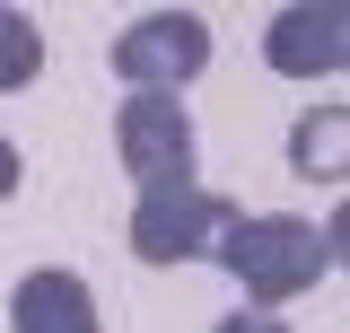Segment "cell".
I'll use <instances>...</instances> for the list:
<instances>
[{
    "label": "cell",
    "mask_w": 350,
    "mask_h": 333,
    "mask_svg": "<svg viewBox=\"0 0 350 333\" xmlns=\"http://www.w3.org/2000/svg\"><path fill=\"white\" fill-rule=\"evenodd\" d=\"M262 62H271L280 79H333L350 62V9L342 0H289V9H271Z\"/></svg>",
    "instance_id": "5"
},
{
    "label": "cell",
    "mask_w": 350,
    "mask_h": 333,
    "mask_svg": "<svg viewBox=\"0 0 350 333\" xmlns=\"http://www.w3.org/2000/svg\"><path fill=\"white\" fill-rule=\"evenodd\" d=\"M228 219H237V202L228 193H202V184L140 193L131 202V254L140 263H202V254H219Z\"/></svg>",
    "instance_id": "2"
},
{
    "label": "cell",
    "mask_w": 350,
    "mask_h": 333,
    "mask_svg": "<svg viewBox=\"0 0 350 333\" xmlns=\"http://www.w3.org/2000/svg\"><path fill=\"white\" fill-rule=\"evenodd\" d=\"M114 149H123V175L140 193H167V184H193V114L184 97H123L114 114Z\"/></svg>",
    "instance_id": "4"
},
{
    "label": "cell",
    "mask_w": 350,
    "mask_h": 333,
    "mask_svg": "<svg viewBox=\"0 0 350 333\" xmlns=\"http://www.w3.org/2000/svg\"><path fill=\"white\" fill-rule=\"evenodd\" d=\"M9 193H18V149L0 140V202H9Z\"/></svg>",
    "instance_id": "10"
},
{
    "label": "cell",
    "mask_w": 350,
    "mask_h": 333,
    "mask_svg": "<svg viewBox=\"0 0 350 333\" xmlns=\"http://www.w3.org/2000/svg\"><path fill=\"white\" fill-rule=\"evenodd\" d=\"M219 333H289L271 307H237V316H219Z\"/></svg>",
    "instance_id": "9"
},
{
    "label": "cell",
    "mask_w": 350,
    "mask_h": 333,
    "mask_svg": "<svg viewBox=\"0 0 350 333\" xmlns=\"http://www.w3.org/2000/svg\"><path fill=\"white\" fill-rule=\"evenodd\" d=\"M9 333H105V325H96V298H88L79 272L44 263L9 290Z\"/></svg>",
    "instance_id": "6"
},
{
    "label": "cell",
    "mask_w": 350,
    "mask_h": 333,
    "mask_svg": "<svg viewBox=\"0 0 350 333\" xmlns=\"http://www.w3.org/2000/svg\"><path fill=\"white\" fill-rule=\"evenodd\" d=\"M211 62V27L193 9H149L114 36V79H131V97H175Z\"/></svg>",
    "instance_id": "3"
},
{
    "label": "cell",
    "mask_w": 350,
    "mask_h": 333,
    "mask_svg": "<svg viewBox=\"0 0 350 333\" xmlns=\"http://www.w3.org/2000/svg\"><path fill=\"white\" fill-rule=\"evenodd\" d=\"M342 140H350V106H315L289 132V166L315 175V184H342Z\"/></svg>",
    "instance_id": "7"
},
{
    "label": "cell",
    "mask_w": 350,
    "mask_h": 333,
    "mask_svg": "<svg viewBox=\"0 0 350 333\" xmlns=\"http://www.w3.org/2000/svg\"><path fill=\"white\" fill-rule=\"evenodd\" d=\"M36 71H44V36H36V18L0 0V97H9V88H27Z\"/></svg>",
    "instance_id": "8"
},
{
    "label": "cell",
    "mask_w": 350,
    "mask_h": 333,
    "mask_svg": "<svg viewBox=\"0 0 350 333\" xmlns=\"http://www.w3.org/2000/svg\"><path fill=\"white\" fill-rule=\"evenodd\" d=\"M211 263H228V281L254 298V307H280V298L315 290V281L342 263V219H280V210H237Z\"/></svg>",
    "instance_id": "1"
}]
</instances>
